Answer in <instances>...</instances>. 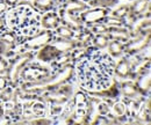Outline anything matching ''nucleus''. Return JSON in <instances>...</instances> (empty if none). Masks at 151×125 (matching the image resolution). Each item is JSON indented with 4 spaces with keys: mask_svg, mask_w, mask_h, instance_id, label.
I'll use <instances>...</instances> for the list:
<instances>
[{
    "mask_svg": "<svg viewBox=\"0 0 151 125\" xmlns=\"http://www.w3.org/2000/svg\"><path fill=\"white\" fill-rule=\"evenodd\" d=\"M115 59L107 52L93 49L75 63V76L83 90L107 88L114 78Z\"/></svg>",
    "mask_w": 151,
    "mask_h": 125,
    "instance_id": "f257e3e1",
    "label": "nucleus"
},
{
    "mask_svg": "<svg viewBox=\"0 0 151 125\" xmlns=\"http://www.w3.org/2000/svg\"><path fill=\"white\" fill-rule=\"evenodd\" d=\"M7 28L14 31L20 38V45L27 37L37 34L41 30V15L32 6V1H20L19 6L8 11L5 14Z\"/></svg>",
    "mask_w": 151,
    "mask_h": 125,
    "instance_id": "f03ea898",
    "label": "nucleus"
},
{
    "mask_svg": "<svg viewBox=\"0 0 151 125\" xmlns=\"http://www.w3.org/2000/svg\"><path fill=\"white\" fill-rule=\"evenodd\" d=\"M75 76V64L69 63L65 66H63L60 70L51 73L48 78L40 80L36 82H21L19 87L22 90L42 94L43 91L54 90L62 86L63 84L70 82L72 78Z\"/></svg>",
    "mask_w": 151,
    "mask_h": 125,
    "instance_id": "7ed1b4c3",
    "label": "nucleus"
},
{
    "mask_svg": "<svg viewBox=\"0 0 151 125\" xmlns=\"http://www.w3.org/2000/svg\"><path fill=\"white\" fill-rule=\"evenodd\" d=\"M57 13L60 19V23L73 29L76 33L79 31L84 24L79 20V14L87 9L90 6L84 0H58Z\"/></svg>",
    "mask_w": 151,
    "mask_h": 125,
    "instance_id": "20e7f679",
    "label": "nucleus"
},
{
    "mask_svg": "<svg viewBox=\"0 0 151 125\" xmlns=\"http://www.w3.org/2000/svg\"><path fill=\"white\" fill-rule=\"evenodd\" d=\"M35 54L33 51L17 52L8 59V69L6 71V76L8 79L9 86L17 88L20 85V73L21 70L32 60H34Z\"/></svg>",
    "mask_w": 151,
    "mask_h": 125,
    "instance_id": "39448f33",
    "label": "nucleus"
},
{
    "mask_svg": "<svg viewBox=\"0 0 151 125\" xmlns=\"http://www.w3.org/2000/svg\"><path fill=\"white\" fill-rule=\"evenodd\" d=\"M52 73L49 66H44L34 60L29 61L20 73V84L21 82H36L48 78Z\"/></svg>",
    "mask_w": 151,
    "mask_h": 125,
    "instance_id": "423d86ee",
    "label": "nucleus"
},
{
    "mask_svg": "<svg viewBox=\"0 0 151 125\" xmlns=\"http://www.w3.org/2000/svg\"><path fill=\"white\" fill-rule=\"evenodd\" d=\"M54 30H49V29H41L37 34L27 37V39L19 45L17 49L18 52L22 51H37L38 49H41L42 46H44L45 44L50 43L54 38Z\"/></svg>",
    "mask_w": 151,
    "mask_h": 125,
    "instance_id": "0eeeda50",
    "label": "nucleus"
},
{
    "mask_svg": "<svg viewBox=\"0 0 151 125\" xmlns=\"http://www.w3.org/2000/svg\"><path fill=\"white\" fill-rule=\"evenodd\" d=\"M73 95V86L70 82L63 84L62 86H59L58 88L54 90H48V91H43L41 94L42 100L47 103H58V104H65Z\"/></svg>",
    "mask_w": 151,
    "mask_h": 125,
    "instance_id": "6e6552de",
    "label": "nucleus"
},
{
    "mask_svg": "<svg viewBox=\"0 0 151 125\" xmlns=\"http://www.w3.org/2000/svg\"><path fill=\"white\" fill-rule=\"evenodd\" d=\"M20 45V38L14 31L6 28L0 33V56L9 59L17 54V48Z\"/></svg>",
    "mask_w": 151,
    "mask_h": 125,
    "instance_id": "1a4fd4ad",
    "label": "nucleus"
},
{
    "mask_svg": "<svg viewBox=\"0 0 151 125\" xmlns=\"http://www.w3.org/2000/svg\"><path fill=\"white\" fill-rule=\"evenodd\" d=\"M109 8H100V7H88L84 12L79 14V20L85 27H91L92 24L102 22V20L109 14Z\"/></svg>",
    "mask_w": 151,
    "mask_h": 125,
    "instance_id": "9d476101",
    "label": "nucleus"
},
{
    "mask_svg": "<svg viewBox=\"0 0 151 125\" xmlns=\"http://www.w3.org/2000/svg\"><path fill=\"white\" fill-rule=\"evenodd\" d=\"M150 35H136L132 37L128 42L124 43V50L123 54L126 56H132V54H139L143 50L148 49L150 46Z\"/></svg>",
    "mask_w": 151,
    "mask_h": 125,
    "instance_id": "9b49d317",
    "label": "nucleus"
},
{
    "mask_svg": "<svg viewBox=\"0 0 151 125\" xmlns=\"http://www.w3.org/2000/svg\"><path fill=\"white\" fill-rule=\"evenodd\" d=\"M132 64L129 61V58L126 54H123V56L120 57V60L117 63H115V66H114V78L115 79H120V80H127V79L132 80Z\"/></svg>",
    "mask_w": 151,
    "mask_h": 125,
    "instance_id": "f8f14e48",
    "label": "nucleus"
},
{
    "mask_svg": "<svg viewBox=\"0 0 151 125\" xmlns=\"http://www.w3.org/2000/svg\"><path fill=\"white\" fill-rule=\"evenodd\" d=\"M132 4L129 5V15L127 20V26L134 19L138 18L150 11V0H132Z\"/></svg>",
    "mask_w": 151,
    "mask_h": 125,
    "instance_id": "ddd939ff",
    "label": "nucleus"
},
{
    "mask_svg": "<svg viewBox=\"0 0 151 125\" xmlns=\"http://www.w3.org/2000/svg\"><path fill=\"white\" fill-rule=\"evenodd\" d=\"M59 54H62V52L50 42V43L45 44L44 46H42L41 49H38L35 57H36V59L40 63H50Z\"/></svg>",
    "mask_w": 151,
    "mask_h": 125,
    "instance_id": "4468645a",
    "label": "nucleus"
},
{
    "mask_svg": "<svg viewBox=\"0 0 151 125\" xmlns=\"http://www.w3.org/2000/svg\"><path fill=\"white\" fill-rule=\"evenodd\" d=\"M51 43L60 52H70L76 48H80V44L76 38H63V37L54 36Z\"/></svg>",
    "mask_w": 151,
    "mask_h": 125,
    "instance_id": "2eb2a0df",
    "label": "nucleus"
},
{
    "mask_svg": "<svg viewBox=\"0 0 151 125\" xmlns=\"http://www.w3.org/2000/svg\"><path fill=\"white\" fill-rule=\"evenodd\" d=\"M134 82L138 89V93L143 97H149L150 96V88H151V79H150V72L143 73L137 75L134 79Z\"/></svg>",
    "mask_w": 151,
    "mask_h": 125,
    "instance_id": "dca6fc26",
    "label": "nucleus"
},
{
    "mask_svg": "<svg viewBox=\"0 0 151 125\" xmlns=\"http://www.w3.org/2000/svg\"><path fill=\"white\" fill-rule=\"evenodd\" d=\"M120 86V93H121V97H126V99H138V97H143L139 95L138 89L134 82V80L127 79V80H122L121 82H119Z\"/></svg>",
    "mask_w": 151,
    "mask_h": 125,
    "instance_id": "f3484780",
    "label": "nucleus"
},
{
    "mask_svg": "<svg viewBox=\"0 0 151 125\" xmlns=\"http://www.w3.org/2000/svg\"><path fill=\"white\" fill-rule=\"evenodd\" d=\"M135 124H149L150 123V97H147L138 108L135 117Z\"/></svg>",
    "mask_w": 151,
    "mask_h": 125,
    "instance_id": "a211bd4d",
    "label": "nucleus"
},
{
    "mask_svg": "<svg viewBox=\"0 0 151 125\" xmlns=\"http://www.w3.org/2000/svg\"><path fill=\"white\" fill-rule=\"evenodd\" d=\"M41 28L42 29H49V30H55L57 27L60 24V19L57 13V11H51L43 13L41 16Z\"/></svg>",
    "mask_w": 151,
    "mask_h": 125,
    "instance_id": "6ab92c4d",
    "label": "nucleus"
},
{
    "mask_svg": "<svg viewBox=\"0 0 151 125\" xmlns=\"http://www.w3.org/2000/svg\"><path fill=\"white\" fill-rule=\"evenodd\" d=\"M106 35L108 36L109 39H115V41H120V42H128L132 35L130 31L127 27H108Z\"/></svg>",
    "mask_w": 151,
    "mask_h": 125,
    "instance_id": "aec40b11",
    "label": "nucleus"
},
{
    "mask_svg": "<svg viewBox=\"0 0 151 125\" xmlns=\"http://www.w3.org/2000/svg\"><path fill=\"white\" fill-rule=\"evenodd\" d=\"M58 0H33L32 6L37 11L38 13H47L51 11H57L58 8Z\"/></svg>",
    "mask_w": 151,
    "mask_h": 125,
    "instance_id": "412c9836",
    "label": "nucleus"
},
{
    "mask_svg": "<svg viewBox=\"0 0 151 125\" xmlns=\"http://www.w3.org/2000/svg\"><path fill=\"white\" fill-rule=\"evenodd\" d=\"M94 34L90 30L88 27H83L79 31L76 33V39L79 42L80 44V48H86V46H90L92 45V38H93Z\"/></svg>",
    "mask_w": 151,
    "mask_h": 125,
    "instance_id": "4be33fe9",
    "label": "nucleus"
},
{
    "mask_svg": "<svg viewBox=\"0 0 151 125\" xmlns=\"http://www.w3.org/2000/svg\"><path fill=\"white\" fill-rule=\"evenodd\" d=\"M69 63H72L71 54H70V52H62V54H58L52 61H50V66H49V67L51 69V71L54 73V72L60 70L63 66H65V65L69 64ZM72 64H73V63H72Z\"/></svg>",
    "mask_w": 151,
    "mask_h": 125,
    "instance_id": "5701e85b",
    "label": "nucleus"
},
{
    "mask_svg": "<svg viewBox=\"0 0 151 125\" xmlns=\"http://www.w3.org/2000/svg\"><path fill=\"white\" fill-rule=\"evenodd\" d=\"M107 54H109L113 59H117L121 56H123V50H124V43L115 39H109L108 45H107Z\"/></svg>",
    "mask_w": 151,
    "mask_h": 125,
    "instance_id": "b1692460",
    "label": "nucleus"
},
{
    "mask_svg": "<svg viewBox=\"0 0 151 125\" xmlns=\"http://www.w3.org/2000/svg\"><path fill=\"white\" fill-rule=\"evenodd\" d=\"M32 116L35 117H47L48 115V104L43 101H33L30 109H29Z\"/></svg>",
    "mask_w": 151,
    "mask_h": 125,
    "instance_id": "393cba45",
    "label": "nucleus"
},
{
    "mask_svg": "<svg viewBox=\"0 0 151 125\" xmlns=\"http://www.w3.org/2000/svg\"><path fill=\"white\" fill-rule=\"evenodd\" d=\"M109 38L106 34H95L92 38V45L98 50H104L107 48Z\"/></svg>",
    "mask_w": 151,
    "mask_h": 125,
    "instance_id": "a878e982",
    "label": "nucleus"
},
{
    "mask_svg": "<svg viewBox=\"0 0 151 125\" xmlns=\"http://www.w3.org/2000/svg\"><path fill=\"white\" fill-rule=\"evenodd\" d=\"M119 4V0H87V5L90 7H100V8H109L112 9Z\"/></svg>",
    "mask_w": 151,
    "mask_h": 125,
    "instance_id": "bb28decb",
    "label": "nucleus"
},
{
    "mask_svg": "<svg viewBox=\"0 0 151 125\" xmlns=\"http://www.w3.org/2000/svg\"><path fill=\"white\" fill-rule=\"evenodd\" d=\"M54 34L55 36L58 37H63V38H75L76 37V31L73 29L64 26V24H59L56 29L54 30Z\"/></svg>",
    "mask_w": 151,
    "mask_h": 125,
    "instance_id": "cd10ccee",
    "label": "nucleus"
},
{
    "mask_svg": "<svg viewBox=\"0 0 151 125\" xmlns=\"http://www.w3.org/2000/svg\"><path fill=\"white\" fill-rule=\"evenodd\" d=\"M109 15L117 19H127L128 15H129V5L128 4H123V5L117 6L114 9H111Z\"/></svg>",
    "mask_w": 151,
    "mask_h": 125,
    "instance_id": "c85d7f7f",
    "label": "nucleus"
},
{
    "mask_svg": "<svg viewBox=\"0 0 151 125\" xmlns=\"http://www.w3.org/2000/svg\"><path fill=\"white\" fill-rule=\"evenodd\" d=\"M15 97V88L12 86H7L6 88L0 90V102L6 103L9 101H13Z\"/></svg>",
    "mask_w": 151,
    "mask_h": 125,
    "instance_id": "c756f323",
    "label": "nucleus"
},
{
    "mask_svg": "<svg viewBox=\"0 0 151 125\" xmlns=\"http://www.w3.org/2000/svg\"><path fill=\"white\" fill-rule=\"evenodd\" d=\"M102 22L107 27H127V20L126 19L114 18V16L109 15V14L102 20Z\"/></svg>",
    "mask_w": 151,
    "mask_h": 125,
    "instance_id": "7c9ffc66",
    "label": "nucleus"
},
{
    "mask_svg": "<svg viewBox=\"0 0 151 125\" xmlns=\"http://www.w3.org/2000/svg\"><path fill=\"white\" fill-rule=\"evenodd\" d=\"M111 112L113 114L115 117H120V116H123L127 114V108L126 104L121 101V100H117L115 101L112 107H111Z\"/></svg>",
    "mask_w": 151,
    "mask_h": 125,
    "instance_id": "2f4dec72",
    "label": "nucleus"
},
{
    "mask_svg": "<svg viewBox=\"0 0 151 125\" xmlns=\"http://www.w3.org/2000/svg\"><path fill=\"white\" fill-rule=\"evenodd\" d=\"M90 28V30L93 33V34H106L107 33V29H108V27L104 23V22H98V23H94V24H92L91 27H88Z\"/></svg>",
    "mask_w": 151,
    "mask_h": 125,
    "instance_id": "473e14b6",
    "label": "nucleus"
},
{
    "mask_svg": "<svg viewBox=\"0 0 151 125\" xmlns=\"http://www.w3.org/2000/svg\"><path fill=\"white\" fill-rule=\"evenodd\" d=\"M90 124L92 125H107L111 124L109 123V119L107 118V116H104V115H96V116H93V118L91 119Z\"/></svg>",
    "mask_w": 151,
    "mask_h": 125,
    "instance_id": "72a5a7b5",
    "label": "nucleus"
},
{
    "mask_svg": "<svg viewBox=\"0 0 151 125\" xmlns=\"http://www.w3.org/2000/svg\"><path fill=\"white\" fill-rule=\"evenodd\" d=\"M95 106H96V111H98L99 115H104V116H106V115L111 111V107L108 106V103H106V102L102 101V100H100Z\"/></svg>",
    "mask_w": 151,
    "mask_h": 125,
    "instance_id": "f704fd0d",
    "label": "nucleus"
},
{
    "mask_svg": "<svg viewBox=\"0 0 151 125\" xmlns=\"http://www.w3.org/2000/svg\"><path fill=\"white\" fill-rule=\"evenodd\" d=\"M7 69H8V59L0 56V75L6 74Z\"/></svg>",
    "mask_w": 151,
    "mask_h": 125,
    "instance_id": "c9c22d12",
    "label": "nucleus"
},
{
    "mask_svg": "<svg viewBox=\"0 0 151 125\" xmlns=\"http://www.w3.org/2000/svg\"><path fill=\"white\" fill-rule=\"evenodd\" d=\"M7 86H9V82H8V79L5 74L0 75V90H2L4 88H6Z\"/></svg>",
    "mask_w": 151,
    "mask_h": 125,
    "instance_id": "e433bc0d",
    "label": "nucleus"
},
{
    "mask_svg": "<svg viewBox=\"0 0 151 125\" xmlns=\"http://www.w3.org/2000/svg\"><path fill=\"white\" fill-rule=\"evenodd\" d=\"M4 1L6 2L7 7H8V11H9V9L15 8L17 6H19V4H20V1H21V0H4Z\"/></svg>",
    "mask_w": 151,
    "mask_h": 125,
    "instance_id": "4c0bfd02",
    "label": "nucleus"
},
{
    "mask_svg": "<svg viewBox=\"0 0 151 125\" xmlns=\"http://www.w3.org/2000/svg\"><path fill=\"white\" fill-rule=\"evenodd\" d=\"M8 12V7L4 0H0V15H5Z\"/></svg>",
    "mask_w": 151,
    "mask_h": 125,
    "instance_id": "58836bf2",
    "label": "nucleus"
},
{
    "mask_svg": "<svg viewBox=\"0 0 151 125\" xmlns=\"http://www.w3.org/2000/svg\"><path fill=\"white\" fill-rule=\"evenodd\" d=\"M7 28V23H6V19L5 15H0V33L2 30H5Z\"/></svg>",
    "mask_w": 151,
    "mask_h": 125,
    "instance_id": "ea45409f",
    "label": "nucleus"
},
{
    "mask_svg": "<svg viewBox=\"0 0 151 125\" xmlns=\"http://www.w3.org/2000/svg\"><path fill=\"white\" fill-rule=\"evenodd\" d=\"M4 119V103L0 102V122H2Z\"/></svg>",
    "mask_w": 151,
    "mask_h": 125,
    "instance_id": "a19ab883",
    "label": "nucleus"
},
{
    "mask_svg": "<svg viewBox=\"0 0 151 125\" xmlns=\"http://www.w3.org/2000/svg\"><path fill=\"white\" fill-rule=\"evenodd\" d=\"M128 1H132V0H128Z\"/></svg>",
    "mask_w": 151,
    "mask_h": 125,
    "instance_id": "79ce46f5",
    "label": "nucleus"
}]
</instances>
